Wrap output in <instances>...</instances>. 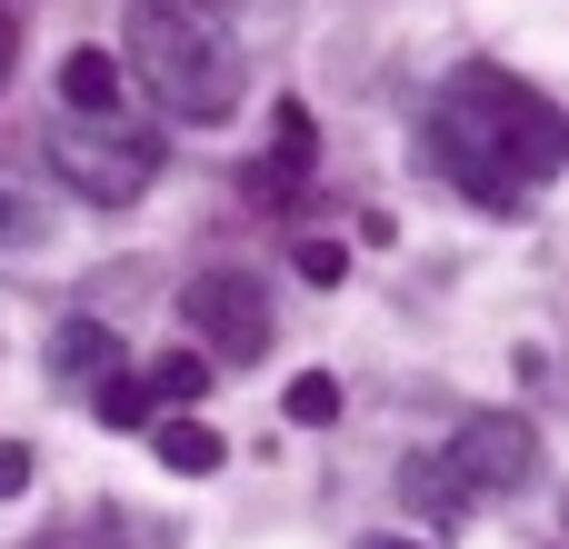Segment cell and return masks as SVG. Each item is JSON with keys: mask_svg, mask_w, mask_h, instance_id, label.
<instances>
[{"mask_svg": "<svg viewBox=\"0 0 569 549\" xmlns=\"http://www.w3.org/2000/svg\"><path fill=\"white\" fill-rule=\"evenodd\" d=\"M310 150H320V140H310V110H300V100H280V150H270V170H280V180H300V170H310Z\"/></svg>", "mask_w": 569, "mask_h": 549, "instance_id": "obj_11", "label": "cell"}, {"mask_svg": "<svg viewBox=\"0 0 569 549\" xmlns=\"http://www.w3.org/2000/svg\"><path fill=\"white\" fill-rule=\"evenodd\" d=\"M300 280L340 290V280H350V250H340V240H300Z\"/></svg>", "mask_w": 569, "mask_h": 549, "instance_id": "obj_14", "label": "cell"}, {"mask_svg": "<svg viewBox=\"0 0 569 549\" xmlns=\"http://www.w3.org/2000/svg\"><path fill=\"white\" fill-rule=\"evenodd\" d=\"M10 70H20V30L0 20V90H10Z\"/></svg>", "mask_w": 569, "mask_h": 549, "instance_id": "obj_17", "label": "cell"}, {"mask_svg": "<svg viewBox=\"0 0 569 549\" xmlns=\"http://www.w3.org/2000/svg\"><path fill=\"white\" fill-rule=\"evenodd\" d=\"M100 420H110V430H140V420H150V380L110 370V380H100Z\"/></svg>", "mask_w": 569, "mask_h": 549, "instance_id": "obj_12", "label": "cell"}, {"mask_svg": "<svg viewBox=\"0 0 569 549\" xmlns=\"http://www.w3.org/2000/svg\"><path fill=\"white\" fill-rule=\"evenodd\" d=\"M160 460H170L180 480H210V470L230 460V440H220V430H200V420H170V430H160Z\"/></svg>", "mask_w": 569, "mask_h": 549, "instance_id": "obj_8", "label": "cell"}, {"mask_svg": "<svg viewBox=\"0 0 569 549\" xmlns=\"http://www.w3.org/2000/svg\"><path fill=\"white\" fill-rule=\"evenodd\" d=\"M200 390H210V360H160V370H150V400H160V410H170V400L190 410Z\"/></svg>", "mask_w": 569, "mask_h": 549, "instance_id": "obj_13", "label": "cell"}, {"mask_svg": "<svg viewBox=\"0 0 569 549\" xmlns=\"http://www.w3.org/2000/svg\"><path fill=\"white\" fill-rule=\"evenodd\" d=\"M440 470H450V480H460L470 500L530 490V480H540V430H530L520 410H480V420H460V430H450Z\"/></svg>", "mask_w": 569, "mask_h": 549, "instance_id": "obj_4", "label": "cell"}, {"mask_svg": "<svg viewBox=\"0 0 569 549\" xmlns=\"http://www.w3.org/2000/svg\"><path fill=\"white\" fill-rule=\"evenodd\" d=\"M130 70L190 130H220L250 100V60H240V30L220 0H140L130 10Z\"/></svg>", "mask_w": 569, "mask_h": 549, "instance_id": "obj_2", "label": "cell"}, {"mask_svg": "<svg viewBox=\"0 0 569 549\" xmlns=\"http://www.w3.org/2000/svg\"><path fill=\"white\" fill-rule=\"evenodd\" d=\"M50 170L90 200V210H130L140 190H150V170H160V130L140 120V110H120V120H50Z\"/></svg>", "mask_w": 569, "mask_h": 549, "instance_id": "obj_3", "label": "cell"}, {"mask_svg": "<svg viewBox=\"0 0 569 549\" xmlns=\"http://www.w3.org/2000/svg\"><path fill=\"white\" fill-rule=\"evenodd\" d=\"M400 490H410V500H420L430 520H460V510H470V490H460V480H450L440 460H410V470H400Z\"/></svg>", "mask_w": 569, "mask_h": 549, "instance_id": "obj_10", "label": "cell"}, {"mask_svg": "<svg viewBox=\"0 0 569 549\" xmlns=\"http://www.w3.org/2000/svg\"><path fill=\"white\" fill-rule=\"evenodd\" d=\"M60 110L70 120H120L130 100H120V60L110 50H70L60 60Z\"/></svg>", "mask_w": 569, "mask_h": 549, "instance_id": "obj_7", "label": "cell"}, {"mask_svg": "<svg viewBox=\"0 0 569 549\" xmlns=\"http://www.w3.org/2000/svg\"><path fill=\"white\" fill-rule=\"evenodd\" d=\"M280 410H290L300 430H330V420H340V380H330V370H300V380L280 390Z\"/></svg>", "mask_w": 569, "mask_h": 549, "instance_id": "obj_9", "label": "cell"}, {"mask_svg": "<svg viewBox=\"0 0 569 549\" xmlns=\"http://www.w3.org/2000/svg\"><path fill=\"white\" fill-rule=\"evenodd\" d=\"M180 320L210 340V350H230V360H260L270 350V290L250 280V270H190V290H180Z\"/></svg>", "mask_w": 569, "mask_h": 549, "instance_id": "obj_5", "label": "cell"}, {"mask_svg": "<svg viewBox=\"0 0 569 549\" xmlns=\"http://www.w3.org/2000/svg\"><path fill=\"white\" fill-rule=\"evenodd\" d=\"M360 549H430V540H400V530H370Z\"/></svg>", "mask_w": 569, "mask_h": 549, "instance_id": "obj_18", "label": "cell"}, {"mask_svg": "<svg viewBox=\"0 0 569 549\" xmlns=\"http://www.w3.org/2000/svg\"><path fill=\"white\" fill-rule=\"evenodd\" d=\"M569 120L550 90H530L500 60H460L440 110H430V160L480 200V210H530V190L560 170Z\"/></svg>", "mask_w": 569, "mask_h": 549, "instance_id": "obj_1", "label": "cell"}, {"mask_svg": "<svg viewBox=\"0 0 569 549\" xmlns=\"http://www.w3.org/2000/svg\"><path fill=\"white\" fill-rule=\"evenodd\" d=\"M20 490H30V450H20V440H0V500H20Z\"/></svg>", "mask_w": 569, "mask_h": 549, "instance_id": "obj_16", "label": "cell"}, {"mask_svg": "<svg viewBox=\"0 0 569 549\" xmlns=\"http://www.w3.org/2000/svg\"><path fill=\"white\" fill-rule=\"evenodd\" d=\"M40 230H50V220H40L30 200H10V190H0V240H40Z\"/></svg>", "mask_w": 569, "mask_h": 549, "instance_id": "obj_15", "label": "cell"}, {"mask_svg": "<svg viewBox=\"0 0 569 549\" xmlns=\"http://www.w3.org/2000/svg\"><path fill=\"white\" fill-rule=\"evenodd\" d=\"M110 370H120V330L110 320H60L50 330V380L60 390H100Z\"/></svg>", "mask_w": 569, "mask_h": 549, "instance_id": "obj_6", "label": "cell"}]
</instances>
